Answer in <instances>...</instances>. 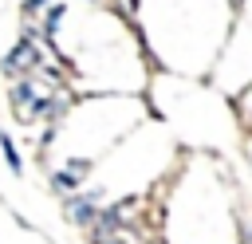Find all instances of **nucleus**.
<instances>
[{
	"instance_id": "obj_1",
	"label": "nucleus",
	"mask_w": 252,
	"mask_h": 244,
	"mask_svg": "<svg viewBox=\"0 0 252 244\" xmlns=\"http://www.w3.org/2000/svg\"><path fill=\"white\" fill-rule=\"evenodd\" d=\"M39 63H43V55H39V47H35V39L32 35H24L8 55H4V75H16V79H28L32 71H39Z\"/></svg>"
},
{
	"instance_id": "obj_2",
	"label": "nucleus",
	"mask_w": 252,
	"mask_h": 244,
	"mask_svg": "<svg viewBox=\"0 0 252 244\" xmlns=\"http://www.w3.org/2000/svg\"><path fill=\"white\" fill-rule=\"evenodd\" d=\"M91 169H94L91 157H67V161L51 173V185H55L63 197H71V193H79V185L91 177Z\"/></svg>"
},
{
	"instance_id": "obj_3",
	"label": "nucleus",
	"mask_w": 252,
	"mask_h": 244,
	"mask_svg": "<svg viewBox=\"0 0 252 244\" xmlns=\"http://www.w3.org/2000/svg\"><path fill=\"white\" fill-rule=\"evenodd\" d=\"M0 153H4L8 169L20 177V173H24V157H20V150H16V142H12V134H8V130H0Z\"/></svg>"
},
{
	"instance_id": "obj_4",
	"label": "nucleus",
	"mask_w": 252,
	"mask_h": 244,
	"mask_svg": "<svg viewBox=\"0 0 252 244\" xmlns=\"http://www.w3.org/2000/svg\"><path fill=\"white\" fill-rule=\"evenodd\" d=\"M59 20H63V4H51V12L43 16V35H47V39H55V31H59Z\"/></svg>"
},
{
	"instance_id": "obj_5",
	"label": "nucleus",
	"mask_w": 252,
	"mask_h": 244,
	"mask_svg": "<svg viewBox=\"0 0 252 244\" xmlns=\"http://www.w3.org/2000/svg\"><path fill=\"white\" fill-rule=\"evenodd\" d=\"M43 4H47V0H28V4H24V12H39Z\"/></svg>"
}]
</instances>
